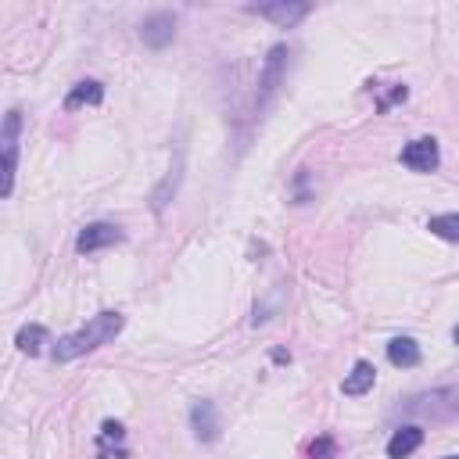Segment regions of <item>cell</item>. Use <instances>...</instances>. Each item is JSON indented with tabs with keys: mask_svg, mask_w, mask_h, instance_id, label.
<instances>
[{
	"mask_svg": "<svg viewBox=\"0 0 459 459\" xmlns=\"http://www.w3.org/2000/svg\"><path fill=\"white\" fill-rule=\"evenodd\" d=\"M18 136H22V111L11 108L4 115V129H0V147H4V197H11L14 190V172H18Z\"/></svg>",
	"mask_w": 459,
	"mask_h": 459,
	"instance_id": "obj_4",
	"label": "cell"
},
{
	"mask_svg": "<svg viewBox=\"0 0 459 459\" xmlns=\"http://www.w3.org/2000/svg\"><path fill=\"white\" fill-rule=\"evenodd\" d=\"M190 430H194V437H197V441H204V445L219 441L222 423H219V409H215V402L201 398V402H194V405H190Z\"/></svg>",
	"mask_w": 459,
	"mask_h": 459,
	"instance_id": "obj_6",
	"label": "cell"
},
{
	"mask_svg": "<svg viewBox=\"0 0 459 459\" xmlns=\"http://www.w3.org/2000/svg\"><path fill=\"white\" fill-rule=\"evenodd\" d=\"M100 100H104V86H100L97 79H82V82H75V86L68 90L65 108L72 111V108H82V104H100Z\"/></svg>",
	"mask_w": 459,
	"mask_h": 459,
	"instance_id": "obj_13",
	"label": "cell"
},
{
	"mask_svg": "<svg viewBox=\"0 0 459 459\" xmlns=\"http://www.w3.org/2000/svg\"><path fill=\"white\" fill-rule=\"evenodd\" d=\"M373 384H377V369H373V362H366V359H359V362L351 366V373L344 377V384H341V391H344L348 398H359V394H366V391H373Z\"/></svg>",
	"mask_w": 459,
	"mask_h": 459,
	"instance_id": "obj_11",
	"label": "cell"
},
{
	"mask_svg": "<svg viewBox=\"0 0 459 459\" xmlns=\"http://www.w3.org/2000/svg\"><path fill=\"white\" fill-rule=\"evenodd\" d=\"M387 359H391V366H398V369H412V366H420V344H416L412 337H394V341L387 344Z\"/></svg>",
	"mask_w": 459,
	"mask_h": 459,
	"instance_id": "obj_12",
	"label": "cell"
},
{
	"mask_svg": "<svg viewBox=\"0 0 459 459\" xmlns=\"http://www.w3.org/2000/svg\"><path fill=\"white\" fill-rule=\"evenodd\" d=\"M140 39H143L151 50L169 47V43L176 39V18H172L169 11H154V14H147L143 25H140Z\"/></svg>",
	"mask_w": 459,
	"mask_h": 459,
	"instance_id": "obj_8",
	"label": "cell"
},
{
	"mask_svg": "<svg viewBox=\"0 0 459 459\" xmlns=\"http://www.w3.org/2000/svg\"><path fill=\"white\" fill-rule=\"evenodd\" d=\"M445 459H459V455H445Z\"/></svg>",
	"mask_w": 459,
	"mask_h": 459,
	"instance_id": "obj_18",
	"label": "cell"
},
{
	"mask_svg": "<svg viewBox=\"0 0 459 459\" xmlns=\"http://www.w3.org/2000/svg\"><path fill=\"white\" fill-rule=\"evenodd\" d=\"M14 344H18V351H25V355H39V351H43V344H47V330H43L39 323H29V326H22V330H18Z\"/></svg>",
	"mask_w": 459,
	"mask_h": 459,
	"instance_id": "obj_14",
	"label": "cell"
},
{
	"mask_svg": "<svg viewBox=\"0 0 459 459\" xmlns=\"http://www.w3.org/2000/svg\"><path fill=\"white\" fill-rule=\"evenodd\" d=\"M122 326H126L122 312H111V308H108V312H97L86 326L65 333V337L54 344V362H72V359H79V355H86V351H93V348L115 341V337L122 333Z\"/></svg>",
	"mask_w": 459,
	"mask_h": 459,
	"instance_id": "obj_1",
	"label": "cell"
},
{
	"mask_svg": "<svg viewBox=\"0 0 459 459\" xmlns=\"http://www.w3.org/2000/svg\"><path fill=\"white\" fill-rule=\"evenodd\" d=\"M402 412L423 416V420H455L459 416V387H434L423 394H412Z\"/></svg>",
	"mask_w": 459,
	"mask_h": 459,
	"instance_id": "obj_2",
	"label": "cell"
},
{
	"mask_svg": "<svg viewBox=\"0 0 459 459\" xmlns=\"http://www.w3.org/2000/svg\"><path fill=\"white\" fill-rule=\"evenodd\" d=\"M452 341H455V344H459V323H455V330H452Z\"/></svg>",
	"mask_w": 459,
	"mask_h": 459,
	"instance_id": "obj_17",
	"label": "cell"
},
{
	"mask_svg": "<svg viewBox=\"0 0 459 459\" xmlns=\"http://www.w3.org/2000/svg\"><path fill=\"white\" fill-rule=\"evenodd\" d=\"M427 230H430L434 237H441V240H452V244H459V212H445V215H434V219L427 222Z\"/></svg>",
	"mask_w": 459,
	"mask_h": 459,
	"instance_id": "obj_15",
	"label": "cell"
},
{
	"mask_svg": "<svg viewBox=\"0 0 459 459\" xmlns=\"http://www.w3.org/2000/svg\"><path fill=\"white\" fill-rule=\"evenodd\" d=\"M247 11L258 14V18L276 22L280 29H290V25H298V22L308 14V4H301V0H273V4H255V7H247Z\"/></svg>",
	"mask_w": 459,
	"mask_h": 459,
	"instance_id": "obj_7",
	"label": "cell"
},
{
	"mask_svg": "<svg viewBox=\"0 0 459 459\" xmlns=\"http://www.w3.org/2000/svg\"><path fill=\"white\" fill-rule=\"evenodd\" d=\"M118 240H122V230H118L115 222H90V226L79 230V237H75V251L93 255V251L111 247V244H118Z\"/></svg>",
	"mask_w": 459,
	"mask_h": 459,
	"instance_id": "obj_9",
	"label": "cell"
},
{
	"mask_svg": "<svg viewBox=\"0 0 459 459\" xmlns=\"http://www.w3.org/2000/svg\"><path fill=\"white\" fill-rule=\"evenodd\" d=\"M420 445H423V427L405 423V427H398V430L387 437V455H391V459H405V455H412Z\"/></svg>",
	"mask_w": 459,
	"mask_h": 459,
	"instance_id": "obj_10",
	"label": "cell"
},
{
	"mask_svg": "<svg viewBox=\"0 0 459 459\" xmlns=\"http://www.w3.org/2000/svg\"><path fill=\"white\" fill-rule=\"evenodd\" d=\"M402 165L412 169V172H434L441 165V151H437V140L434 136H420V140H409L402 147Z\"/></svg>",
	"mask_w": 459,
	"mask_h": 459,
	"instance_id": "obj_5",
	"label": "cell"
},
{
	"mask_svg": "<svg viewBox=\"0 0 459 459\" xmlns=\"http://www.w3.org/2000/svg\"><path fill=\"white\" fill-rule=\"evenodd\" d=\"M308 455H312V459H333V441H330V437H319V441H312Z\"/></svg>",
	"mask_w": 459,
	"mask_h": 459,
	"instance_id": "obj_16",
	"label": "cell"
},
{
	"mask_svg": "<svg viewBox=\"0 0 459 459\" xmlns=\"http://www.w3.org/2000/svg\"><path fill=\"white\" fill-rule=\"evenodd\" d=\"M287 47L283 43H276L269 54H265V61H262V72H258V90H255V111H265L269 104H273V97L280 93V86H283V79H287Z\"/></svg>",
	"mask_w": 459,
	"mask_h": 459,
	"instance_id": "obj_3",
	"label": "cell"
}]
</instances>
